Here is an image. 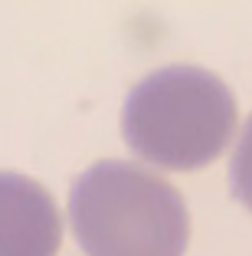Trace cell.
<instances>
[{
    "instance_id": "2",
    "label": "cell",
    "mask_w": 252,
    "mask_h": 256,
    "mask_svg": "<svg viewBox=\"0 0 252 256\" xmlns=\"http://www.w3.org/2000/svg\"><path fill=\"white\" fill-rule=\"evenodd\" d=\"M85 256H184L190 214L171 184L128 161H98L69 190Z\"/></svg>"
},
{
    "instance_id": "3",
    "label": "cell",
    "mask_w": 252,
    "mask_h": 256,
    "mask_svg": "<svg viewBox=\"0 0 252 256\" xmlns=\"http://www.w3.org/2000/svg\"><path fill=\"white\" fill-rule=\"evenodd\" d=\"M62 220L43 184L0 171V256H56Z\"/></svg>"
},
{
    "instance_id": "1",
    "label": "cell",
    "mask_w": 252,
    "mask_h": 256,
    "mask_svg": "<svg viewBox=\"0 0 252 256\" xmlns=\"http://www.w3.org/2000/svg\"><path fill=\"white\" fill-rule=\"evenodd\" d=\"M128 148L164 171H197L236 135V98L200 66H164L131 89L121 112Z\"/></svg>"
},
{
    "instance_id": "4",
    "label": "cell",
    "mask_w": 252,
    "mask_h": 256,
    "mask_svg": "<svg viewBox=\"0 0 252 256\" xmlns=\"http://www.w3.org/2000/svg\"><path fill=\"white\" fill-rule=\"evenodd\" d=\"M230 184H233V194L243 207L252 210V115L246 122L243 135L236 142V151H233V161H230Z\"/></svg>"
}]
</instances>
